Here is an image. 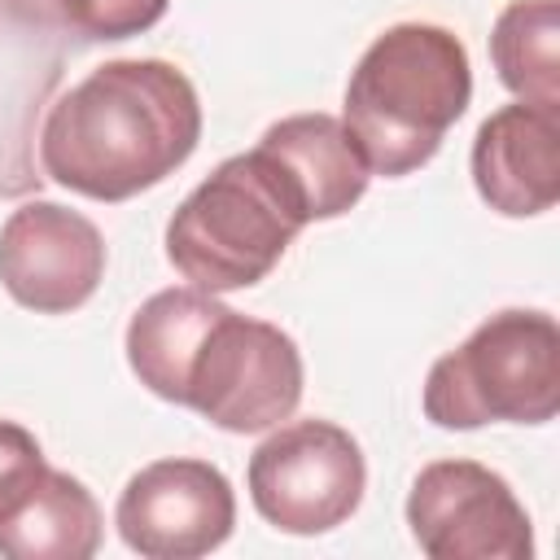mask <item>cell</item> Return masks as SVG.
I'll return each mask as SVG.
<instances>
[{"label": "cell", "mask_w": 560, "mask_h": 560, "mask_svg": "<svg viewBox=\"0 0 560 560\" xmlns=\"http://www.w3.org/2000/svg\"><path fill=\"white\" fill-rule=\"evenodd\" d=\"M560 411V324L547 311L481 319L424 376V416L438 429L547 424Z\"/></svg>", "instance_id": "obj_4"}, {"label": "cell", "mask_w": 560, "mask_h": 560, "mask_svg": "<svg viewBox=\"0 0 560 560\" xmlns=\"http://www.w3.org/2000/svg\"><path fill=\"white\" fill-rule=\"evenodd\" d=\"M472 184L508 219H534L560 201V109L503 105L472 136Z\"/></svg>", "instance_id": "obj_10"}, {"label": "cell", "mask_w": 560, "mask_h": 560, "mask_svg": "<svg viewBox=\"0 0 560 560\" xmlns=\"http://www.w3.org/2000/svg\"><path fill=\"white\" fill-rule=\"evenodd\" d=\"M219 311H223V302L197 284H175V289H162L149 302H140V311L127 324V341H122L136 381L149 394L179 402L188 359H192L206 324Z\"/></svg>", "instance_id": "obj_12"}, {"label": "cell", "mask_w": 560, "mask_h": 560, "mask_svg": "<svg viewBox=\"0 0 560 560\" xmlns=\"http://www.w3.org/2000/svg\"><path fill=\"white\" fill-rule=\"evenodd\" d=\"M245 481L267 525L311 538L354 516L368 490V464L350 429L332 420H293L258 442Z\"/></svg>", "instance_id": "obj_6"}, {"label": "cell", "mask_w": 560, "mask_h": 560, "mask_svg": "<svg viewBox=\"0 0 560 560\" xmlns=\"http://www.w3.org/2000/svg\"><path fill=\"white\" fill-rule=\"evenodd\" d=\"M48 464L35 433L18 420H0V525L13 521L39 490Z\"/></svg>", "instance_id": "obj_16"}, {"label": "cell", "mask_w": 560, "mask_h": 560, "mask_svg": "<svg viewBox=\"0 0 560 560\" xmlns=\"http://www.w3.org/2000/svg\"><path fill=\"white\" fill-rule=\"evenodd\" d=\"M472 101L468 48L433 22L381 31L346 83V131L372 175L398 179L420 171Z\"/></svg>", "instance_id": "obj_2"}, {"label": "cell", "mask_w": 560, "mask_h": 560, "mask_svg": "<svg viewBox=\"0 0 560 560\" xmlns=\"http://www.w3.org/2000/svg\"><path fill=\"white\" fill-rule=\"evenodd\" d=\"M560 0H512L494 18L490 61L499 83L542 109H560Z\"/></svg>", "instance_id": "obj_14"}, {"label": "cell", "mask_w": 560, "mask_h": 560, "mask_svg": "<svg viewBox=\"0 0 560 560\" xmlns=\"http://www.w3.org/2000/svg\"><path fill=\"white\" fill-rule=\"evenodd\" d=\"M101 551V508L92 490L48 468L31 503L0 525V556L9 560H92Z\"/></svg>", "instance_id": "obj_13"}, {"label": "cell", "mask_w": 560, "mask_h": 560, "mask_svg": "<svg viewBox=\"0 0 560 560\" xmlns=\"http://www.w3.org/2000/svg\"><path fill=\"white\" fill-rule=\"evenodd\" d=\"M105 276V236L57 201H26L0 228V284L35 315L79 311Z\"/></svg>", "instance_id": "obj_9"}, {"label": "cell", "mask_w": 560, "mask_h": 560, "mask_svg": "<svg viewBox=\"0 0 560 560\" xmlns=\"http://www.w3.org/2000/svg\"><path fill=\"white\" fill-rule=\"evenodd\" d=\"M114 525L144 560H197L228 542L236 494L210 459H153L122 486Z\"/></svg>", "instance_id": "obj_8"}, {"label": "cell", "mask_w": 560, "mask_h": 560, "mask_svg": "<svg viewBox=\"0 0 560 560\" xmlns=\"http://www.w3.org/2000/svg\"><path fill=\"white\" fill-rule=\"evenodd\" d=\"M407 525L429 560H529L534 525L512 486L477 459H433L407 494Z\"/></svg>", "instance_id": "obj_7"}, {"label": "cell", "mask_w": 560, "mask_h": 560, "mask_svg": "<svg viewBox=\"0 0 560 560\" xmlns=\"http://www.w3.org/2000/svg\"><path fill=\"white\" fill-rule=\"evenodd\" d=\"M302 402V350L267 319L223 306L184 372L179 407H192L223 433H267Z\"/></svg>", "instance_id": "obj_5"}, {"label": "cell", "mask_w": 560, "mask_h": 560, "mask_svg": "<svg viewBox=\"0 0 560 560\" xmlns=\"http://www.w3.org/2000/svg\"><path fill=\"white\" fill-rule=\"evenodd\" d=\"M201 140V101L184 70L122 57L61 92L39 131L44 175L92 201H127L175 175Z\"/></svg>", "instance_id": "obj_1"}, {"label": "cell", "mask_w": 560, "mask_h": 560, "mask_svg": "<svg viewBox=\"0 0 560 560\" xmlns=\"http://www.w3.org/2000/svg\"><path fill=\"white\" fill-rule=\"evenodd\" d=\"M258 149L284 171L306 219H337L368 192V158L337 114H289L271 122Z\"/></svg>", "instance_id": "obj_11"}, {"label": "cell", "mask_w": 560, "mask_h": 560, "mask_svg": "<svg viewBox=\"0 0 560 560\" xmlns=\"http://www.w3.org/2000/svg\"><path fill=\"white\" fill-rule=\"evenodd\" d=\"M306 223L293 184L254 144L219 162L179 201L166 223V258L206 293L249 289L271 276Z\"/></svg>", "instance_id": "obj_3"}, {"label": "cell", "mask_w": 560, "mask_h": 560, "mask_svg": "<svg viewBox=\"0 0 560 560\" xmlns=\"http://www.w3.org/2000/svg\"><path fill=\"white\" fill-rule=\"evenodd\" d=\"M171 0H0V13L44 35L131 39L162 22Z\"/></svg>", "instance_id": "obj_15"}]
</instances>
